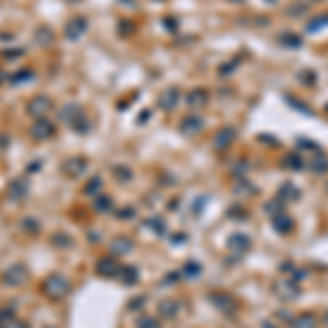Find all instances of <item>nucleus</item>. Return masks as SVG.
Masks as SVG:
<instances>
[{
    "label": "nucleus",
    "instance_id": "f257e3e1",
    "mask_svg": "<svg viewBox=\"0 0 328 328\" xmlns=\"http://www.w3.org/2000/svg\"><path fill=\"white\" fill-rule=\"evenodd\" d=\"M68 291H70V282L64 276H59V273H51L42 282V293L49 300H62V297L68 295Z\"/></svg>",
    "mask_w": 328,
    "mask_h": 328
},
{
    "label": "nucleus",
    "instance_id": "f03ea898",
    "mask_svg": "<svg viewBox=\"0 0 328 328\" xmlns=\"http://www.w3.org/2000/svg\"><path fill=\"white\" fill-rule=\"evenodd\" d=\"M29 280V271L25 265H11L5 269V273L0 276V282L5 284V287H22Z\"/></svg>",
    "mask_w": 328,
    "mask_h": 328
},
{
    "label": "nucleus",
    "instance_id": "7ed1b4c3",
    "mask_svg": "<svg viewBox=\"0 0 328 328\" xmlns=\"http://www.w3.org/2000/svg\"><path fill=\"white\" fill-rule=\"evenodd\" d=\"M53 134H55V127H53V123H49L46 118H38L31 127V136L35 140H46V138H51Z\"/></svg>",
    "mask_w": 328,
    "mask_h": 328
},
{
    "label": "nucleus",
    "instance_id": "20e7f679",
    "mask_svg": "<svg viewBox=\"0 0 328 328\" xmlns=\"http://www.w3.org/2000/svg\"><path fill=\"white\" fill-rule=\"evenodd\" d=\"M53 107V103H51V99H46V97H35V99H31V103L27 105V110H29V114L31 116H35V118H42Z\"/></svg>",
    "mask_w": 328,
    "mask_h": 328
},
{
    "label": "nucleus",
    "instance_id": "39448f33",
    "mask_svg": "<svg viewBox=\"0 0 328 328\" xmlns=\"http://www.w3.org/2000/svg\"><path fill=\"white\" fill-rule=\"evenodd\" d=\"M83 171H86V160L81 158H70L64 162V173L70 177H79Z\"/></svg>",
    "mask_w": 328,
    "mask_h": 328
},
{
    "label": "nucleus",
    "instance_id": "423d86ee",
    "mask_svg": "<svg viewBox=\"0 0 328 328\" xmlns=\"http://www.w3.org/2000/svg\"><path fill=\"white\" fill-rule=\"evenodd\" d=\"M83 31H86V20L83 18H75V20H70L66 25V38L68 40H77Z\"/></svg>",
    "mask_w": 328,
    "mask_h": 328
},
{
    "label": "nucleus",
    "instance_id": "0eeeda50",
    "mask_svg": "<svg viewBox=\"0 0 328 328\" xmlns=\"http://www.w3.org/2000/svg\"><path fill=\"white\" fill-rule=\"evenodd\" d=\"M27 190H29V186H27V182H22V180H14L9 184V188H7V193H9V197L11 199H16V201H22L27 197Z\"/></svg>",
    "mask_w": 328,
    "mask_h": 328
},
{
    "label": "nucleus",
    "instance_id": "6e6552de",
    "mask_svg": "<svg viewBox=\"0 0 328 328\" xmlns=\"http://www.w3.org/2000/svg\"><path fill=\"white\" fill-rule=\"evenodd\" d=\"M81 114H83V112H79V107H77V105H68V107H64V110H62V118L66 123H70V125H73Z\"/></svg>",
    "mask_w": 328,
    "mask_h": 328
},
{
    "label": "nucleus",
    "instance_id": "1a4fd4ad",
    "mask_svg": "<svg viewBox=\"0 0 328 328\" xmlns=\"http://www.w3.org/2000/svg\"><path fill=\"white\" fill-rule=\"evenodd\" d=\"M35 42L42 44V46L51 44V42H53V31H49V27H40L38 31H35Z\"/></svg>",
    "mask_w": 328,
    "mask_h": 328
},
{
    "label": "nucleus",
    "instance_id": "9d476101",
    "mask_svg": "<svg viewBox=\"0 0 328 328\" xmlns=\"http://www.w3.org/2000/svg\"><path fill=\"white\" fill-rule=\"evenodd\" d=\"M99 273H103V276H112V273H114L116 269H118V267H116V262L114 260H112V258H103V260H99Z\"/></svg>",
    "mask_w": 328,
    "mask_h": 328
},
{
    "label": "nucleus",
    "instance_id": "9b49d317",
    "mask_svg": "<svg viewBox=\"0 0 328 328\" xmlns=\"http://www.w3.org/2000/svg\"><path fill=\"white\" fill-rule=\"evenodd\" d=\"M22 228H25L27 232H31V234H38V232H40V221L35 217H27L25 221H22Z\"/></svg>",
    "mask_w": 328,
    "mask_h": 328
},
{
    "label": "nucleus",
    "instance_id": "f8f14e48",
    "mask_svg": "<svg viewBox=\"0 0 328 328\" xmlns=\"http://www.w3.org/2000/svg\"><path fill=\"white\" fill-rule=\"evenodd\" d=\"M14 319V308L7 306V308H0V328L7 326V321Z\"/></svg>",
    "mask_w": 328,
    "mask_h": 328
},
{
    "label": "nucleus",
    "instance_id": "ddd939ff",
    "mask_svg": "<svg viewBox=\"0 0 328 328\" xmlns=\"http://www.w3.org/2000/svg\"><path fill=\"white\" fill-rule=\"evenodd\" d=\"M55 245H59V247H66V245H70V236H66V234H62V232H57V234H53V238H51Z\"/></svg>",
    "mask_w": 328,
    "mask_h": 328
},
{
    "label": "nucleus",
    "instance_id": "4468645a",
    "mask_svg": "<svg viewBox=\"0 0 328 328\" xmlns=\"http://www.w3.org/2000/svg\"><path fill=\"white\" fill-rule=\"evenodd\" d=\"M33 79V73H31V70H22V73H18L16 77H11V81H14L16 83V86H18V83H25V81H31Z\"/></svg>",
    "mask_w": 328,
    "mask_h": 328
},
{
    "label": "nucleus",
    "instance_id": "2eb2a0df",
    "mask_svg": "<svg viewBox=\"0 0 328 328\" xmlns=\"http://www.w3.org/2000/svg\"><path fill=\"white\" fill-rule=\"evenodd\" d=\"M121 278L125 280V282H131V280H136V271L131 269V267H125V269L121 271Z\"/></svg>",
    "mask_w": 328,
    "mask_h": 328
},
{
    "label": "nucleus",
    "instance_id": "dca6fc26",
    "mask_svg": "<svg viewBox=\"0 0 328 328\" xmlns=\"http://www.w3.org/2000/svg\"><path fill=\"white\" fill-rule=\"evenodd\" d=\"M99 186H101V180H99V177H94V180H92L90 184H88L86 188H83V193H88V195H90V193H94V190H97Z\"/></svg>",
    "mask_w": 328,
    "mask_h": 328
},
{
    "label": "nucleus",
    "instance_id": "f3484780",
    "mask_svg": "<svg viewBox=\"0 0 328 328\" xmlns=\"http://www.w3.org/2000/svg\"><path fill=\"white\" fill-rule=\"evenodd\" d=\"M97 208H99V210H107V208H110V199H107V197H99V199H97Z\"/></svg>",
    "mask_w": 328,
    "mask_h": 328
},
{
    "label": "nucleus",
    "instance_id": "a211bd4d",
    "mask_svg": "<svg viewBox=\"0 0 328 328\" xmlns=\"http://www.w3.org/2000/svg\"><path fill=\"white\" fill-rule=\"evenodd\" d=\"M5 328H29L25 321H20V319H11V321H7V326Z\"/></svg>",
    "mask_w": 328,
    "mask_h": 328
},
{
    "label": "nucleus",
    "instance_id": "6ab92c4d",
    "mask_svg": "<svg viewBox=\"0 0 328 328\" xmlns=\"http://www.w3.org/2000/svg\"><path fill=\"white\" fill-rule=\"evenodd\" d=\"M140 328H158V324H153L151 319H142L140 321Z\"/></svg>",
    "mask_w": 328,
    "mask_h": 328
}]
</instances>
